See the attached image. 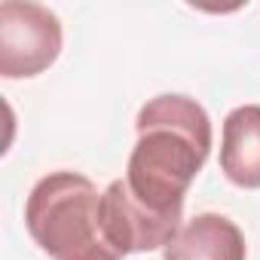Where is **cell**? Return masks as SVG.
Instances as JSON below:
<instances>
[{"label":"cell","mask_w":260,"mask_h":260,"mask_svg":"<svg viewBox=\"0 0 260 260\" xmlns=\"http://www.w3.org/2000/svg\"><path fill=\"white\" fill-rule=\"evenodd\" d=\"M135 128L138 141L125 166L128 190L159 214H184L187 190L214 144L208 110L187 95H156L138 110Z\"/></svg>","instance_id":"6da1fadb"},{"label":"cell","mask_w":260,"mask_h":260,"mask_svg":"<svg viewBox=\"0 0 260 260\" xmlns=\"http://www.w3.org/2000/svg\"><path fill=\"white\" fill-rule=\"evenodd\" d=\"M25 226L52 260H122L101 233V193L80 172H49L25 202Z\"/></svg>","instance_id":"7a4b0ae2"},{"label":"cell","mask_w":260,"mask_h":260,"mask_svg":"<svg viewBox=\"0 0 260 260\" xmlns=\"http://www.w3.org/2000/svg\"><path fill=\"white\" fill-rule=\"evenodd\" d=\"M64 31L52 10L28 0L0 4V77H37L58 61Z\"/></svg>","instance_id":"3957f363"},{"label":"cell","mask_w":260,"mask_h":260,"mask_svg":"<svg viewBox=\"0 0 260 260\" xmlns=\"http://www.w3.org/2000/svg\"><path fill=\"white\" fill-rule=\"evenodd\" d=\"M181 217L184 214H159L147 208L128 190L125 178L110 181L101 193V233L119 257L166 248L178 236Z\"/></svg>","instance_id":"277c9868"},{"label":"cell","mask_w":260,"mask_h":260,"mask_svg":"<svg viewBox=\"0 0 260 260\" xmlns=\"http://www.w3.org/2000/svg\"><path fill=\"white\" fill-rule=\"evenodd\" d=\"M162 260H248L242 230L226 214H196L162 248Z\"/></svg>","instance_id":"5b68a950"},{"label":"cell","mask_w":260,"mask_h":260,"mask_svg":"<svg viewBox=\"0 0 260 260\" xmlns=\"http://www.w3.org/2000/svg\"><path fill=\"white\" fill-rule=\"evenodd\" d=\"M220 172L242 190H260V104L226 113L220 128Z\"/></svg>","instance_id":"8992f818"}]
</instances>
